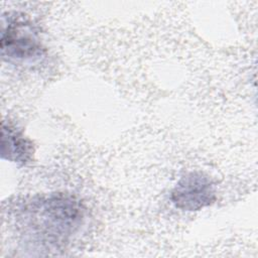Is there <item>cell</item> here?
<instances>
[{
    "instance_id": "obj_2",
    "label": "cell",
    "mask_w": 258,
    "mask_h": 258,
    "mask_svg": "<svg viewBox=\"0 0 258 258\" xmlns=\"http://www.w3.org/2000/svg\"><path fill=\"white\" fill-rule=\"evenodd\" d=\"M0 48L3 58L15 62L38 59L45 52L37 26L16 12L2 16Z\"/></svg>"
},
{
    "instance_id": "obj_3",
    "label": "cell",
    "mask_w": 258,
    "mask_h": 258,
    "mask_svg": "<svg viewBox=\"0 0 258 258\" xmlns=\"http://www.w3.org/2000/svg\"><path fill=\"white\" fill-rule=\"evenodd\" d=\"M170 200L181 211H200L216 201V185L206 173L189 171L177 180L171 190Z\"/></svg>"
},
{
    "instance_id": "obj_4",
    "label": "cell",
    "mask_w": 258,
    "mask_h": 258,
    "mask_svg": "<svg viewBox=\"0 0 258 258\" xmlns=\"http://www.w3.org/2000/svg\"><path fill=\"white\" fill-rule=\"evenodd\" d=\"M34 147L22 131L12 124L2 123L1 157L18 165H26L33 158Z\"/></svg>"
},
{
    "instance_id": "obj_1",
    "label": "cell",
    "mask_w": 258,
    "mask_h": 258,
    "mask_svg": "<svg viewBox=\"0 0 258 258\" xmlns=\"http://www.w3.org/2000/svg\"><path fill=\"white\" fill-rule=\"evenodd\" d=\"M85 208L75 196L52 192L36 196L19 209L16 222L24 239L40 250H57L79 232Z\"/></svg>"
}]
</instances>
